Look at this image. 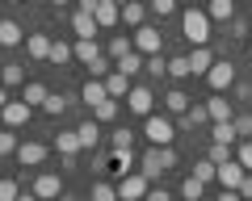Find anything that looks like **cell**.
I'll return each mask as SVG.
<instances>
[{
    "label": "cell",
    "instance_id": "obj_39",
    "mask_svg": "<svg viewBox=\"0 0 252 201\" xmlns=\"http://www.w3.org/2000/svg\"><path fill=\"white\" fill-rule=\"evenodd\" d=\"M147 9H152L156 17H172V13H177V0H147Z\"/></svg>",
    "mask_w": 252,
    "mask_h": 201
},
{
    "label": "cell",
    "instance_id": "obj_1",
    "mask_svg": "<svg viewBox=\"0 0 252 201\" xmlns=\"http://www.w3.org/2000/svg\"><path fill=\"white\" fill-rule=\"evenodd\" d=\"M168 168H177V151H172V143H152L143 151V159H139V172H143L147 180H156V176L168 172Z\"/></svg>",
    "mask_w": 252,
    "mask_h": 201
},
{
    "label": "cell",
    "instance_id": "obj_29",
    "mask_svg": "<svg viewBox=\"0 0 252 201\" xmlns=\"http://www.w3.org/2000/svg\"><path fill=\"white\" fill-rule=\"evenodd\" d=\"M210 21H231L235 17V4H231V0H210Z\"/></svg>",
    "mask_w": 252,
    "mask_h": 201
},
{
    "label": "cell",
    "instance_id": "obj_44",
    "mask_svg": "<svg viewBox=\"0 0 252 201\" xmlns=\"http://www.w3.org/2000/svg\"><path fill=\"white\" fill-rule=\"evenodd\" d=\"M93 197H97V201H114L118 197V184H93Z\"/></svg>",
    "mask_w": 252,
    "mask_h": 201
},
{
    "label": "cell",
    "instance_id": "obj_36",
    "mask_svg": "<svg viewBox=\"0 0 252 201\" xmlns=\"http://www.w3.org/2000/svg\"><path fill=\"white\" fill-rule=\"evenodd\" d=\"M168 75H172V80H185V75H193V72H189V55L168 59Z\"/></svg>",
    "mask_w": 252,
    "mask_h": 201
},
{
    "label": "cell",
    "instance_id": "obj_15",
    "mask_svg": "<svg viewBox=\"0 0 252 201\" xmlns=\"http://www.w3.org/2000/svg\"><path fill=\"white\" fill-rule=\"evenodd\" d=\"M59 193H63V180L55 172H42L34 180V197H59Z\"/></svg>",
    "mask_w": 252,
    "mask_h": 201
},
{
    "label": "cell",
    "instance_id": "obj_27",
    "mask_svg": "<svg viewBox=\"0 0 252 201\" xmlns=\"http://www.w3.org/2000/svg\"><path fill=\"white\" fill-rule=\"evenodd\" d=\"M164 109H168V113H177V118H181V113L189 109V97H185L181 88H168V92H164Z\"/></svg>",
    "mask_w": 252,
    "mask_h": 201
},
{
    "label": "cell",
    "instance_id": "obj_34",
    "mask_svg": "<svg viewBox=\"0 0 252 201\" xmlns=\"http://www.w3.org/2000/svg\"><path fill=\"white\" fill-rule=\"evenodd\" d=\"M126 50H135V42H130L126 34H114V38H109V59H122Z\"/></svg>",
    "mask_w": 252,
    "mask_h": 201
},
{
    "label": "cell",
    "instance_id": "obj_30",
    "mask_svg": "<svg viewBox=\"0 0 252 201\" xmlns=\"http://www.w3.org/2000/svg\"><path fill=\"white\" fill-rule=\"evenodd\" d=\"M93 118H97V122H114V118H118V100H114V97L97 100V105H93Z\"/></svg>",
    "mask_w": 252,
    "mask_h": 201
},
{
    "label": "cell",
    "instance_id": "obj_13",
    "mask_svg": "<svg viewBox=\"0 0 252 201\" xmlns=\"http://www.w3.org/2000/svg\"><path fill=\"white\" fill-rule=\"evenodd\" d=\"M210 63H215V50H210L206 42L189 50V72H193V75H206V72H210Z\"/></svg>",
    "mask_w": 252,
    "mask_h": 201
},
{
    "label": "cell",
    "instance_id": "obj_38",
    "mask_svg": "<svg viewBox=\"0 0 252 201\" xmlns=\"http://www.w3.org/2000/svg\"><path fill=\"white\" fill-rule=\"evenodd\" d=\"M42 109H46V113H51V118H59V113H63V109H67V97H59V92H51V97H46V100H42Z\"/></svg>",
    "mask_w": 252,
    "mask_h": 201
},
{
    "label": "cell",
    "instance_id": "obj_20",
    "mask_svg": "<svg viewBox=\"0 0 252 201\" xmlns=\"http://www.w3.org/2000/svg\"><path fill=\"white\" fill-rule=\"evenodd\" d=\"M72 29H76L80 38H97V34H101L97 17H93V13H80V9H76V17H72Z\"/></svg>",
    "mask_w": 252,
    "mask_h": 201
},
{
    "label": "cell",
    "instance_id": "obj_28",
    "mask_svg": "<svg viewBox=\"0 0 252 201\" xmlns=\"http://www.w3.org/2000/svg\"><path fill=\"white\" fill-rule=\"evenodd\" d=\"M0 84H4V88H17V84H26L21 63H4V67H0Z\"/></svg>",
    "mask_w": 252,
    "mask_h": 201
},
{
    "label": "cell",
    "instance_id": "obj_49",
    "mask_svg": "<svg viewBox=\"0 0 252 201\" xmlns=\"http://www.w3.org/2000/svg\"><path fill=\"white\" fill-rule=\"evenodd\" d=\"M240 197H252V172H244V180H240Z\"/></svg>",
    "mask_w": 252,
    "mask_h": 201
},
{
    "label": "cell",
    "instance_id": "obj_37",
    "mask_svg": "<svg viewBox=\"0 0 252 201\" xmlns=\"http://www.w3.org/2000/svg\"><path fill=\"white\" fill-rule=\"evenodd\" d=\"M46 97H51V92H46V84H38V80L26 84V100H30V105H42Z\"/></svg>",
    "mask_w": 252,
    "mask_h": 201
},
{
    "label": "cell",
    "instance_id": "obj_21",
    "mask_svg": "<svg viewBox=\"0 0 252 201\" xmlns=\"http://www.w3.org/2000/svg\"><path fill=\"white\" fill-rule=\"evenodd\" d=\"M114 67H118V72H126L130 80H135V75L143 72V55H139V50H126L122 59H114Z\"/></svg>",
    "mask_w": 252,
    "mask_h": 201
},
{
    "label": "cell",
    "instance_id": "obj_35",
    "mask_svg": "<svg viewBox=\"0 0 252 201\" xmlns=\"http://www.w3.org/2000/svg\"><path fill=\"white\" fill-rule=\"evenodd\" d=\"M143 67L156 75V80H160V75H168V59H164L160 50H156V55H147V59H143Z\"/></svg>",
    "mask_w": 252,
    "mask_h": 201
},
{
    "label": "cell",
    "instance_id": "obj_10",
    "mask_svg": "<svg viewBox=\"0 0 252 201\" xmlns=\"http://www.w3.org/2000/svg\"><path fill=\"white\" fill-rule=\"evenodd\" d=\"M130 42H135V50H139V55H156L164 38H160V29H156V25H139Z\"/></svg>",
    "mask_w": 252,
    "mask_h": 201
},
{
    "label": "cell",
    "instance_id": "obj_52",
    "mask_svg": "<svg viewBox=\"0 0 252 201\" xmlns=\"http://www.w3.org/2000/svg\"><path fill=\"white\" fill-rule=\"evenodd\" d=\"M51 4H55V9H63V4H72V0H51Z\"/></svg>",
    "mask_w": 252,
    "mask_h": 201
},
{
    "label": "cell",
    "instance_id": "obj_24",
    "mask_svg": "<svg viewBox=\"0 0 252 201\" xmlns=\"http://www.w3.org/2000/svg\"><path fill=\"white\" fill-rule=\"evenodd\" d=\"M130 168H135V151H130V147H114V168H109V172L126 176Z\"/></svg>",
    "mask_w": 252,
    "mask_h": 201
},
{
    "label": "cell",
    "instance_id": "obj_31",
    "mask_svg": "<svg viewBox=\"0 0 252 201\" xmlns=\"http://www.w3.org/2000/svg\"><path fill=\"white\" fill-rule=\"evenodd\" d=\"M210 138H215V143H235V138H240V130H235V122H215Z\"/></svg>",
    "mask_w": 252,
    "mask_h": 201
},
{
    "label": "cell",
    "instance_id": "obj_12",
    "mask_svg": "<svg viewBox=\"0 0 252 201\" xmlns=\"http://www.w3.org/2000/svg\"><path fill=\"white\" fill-rule=\"evenodd\" d=\"M13 155H17L21 168H38V164L46 159V147H42V143H17V151H13Z\"/></svg>",
    "mask_w": 252,
    "mask_h": 201
},
{
    "label": "cell",
    "instance_id": "obj_43",
    "mask_svg": "<svg viewBox=\"0 0 252 201\" xmlns=\"http://www.w3.org/2000/svg\"><path fill=\"white\" fill-rule=\"evenodd\" d=\"M210 159H215V164L231 159V143H210Z\"/></svg>",
    "mask_w": 252,
    "mask_h": 201
},
{
    "label": "cell",
    "instance_id": "obj_48",
    "mask_svg": "<svg viewBox=\"0 0 252 201\" xmlns=\"http://www.w3.org/2000/svg\"><path fill=\"white\" fill-rule=\"evenodd\" d=\"M130 138H135L130 130H114V147H130Z\"/></svg>",
    "mask_w": 252,
    "mask_h": 201
},
{
    "label": "cell",
    "instance_id": "obj_7",
    "mask_svg": "<svg viewBox=\"0 0 252 201\" xmlns=\"http://www.w3.org/2000/svg\"><path fill=\"white\" fill-rule=\"evenodd\" d=\"M55 151H59L63 168H76V151H84V147H80V134H76V130H63V134H55Z\"/></svg>",
    "mask_w": 252,
    "mask_h": 201
},
{
    "label": "cell",
    "instance_id": "obj_22",
    "mask_svg": "<svg viewBox=\"0 0 252 201\" xmlns=\"http://www.w3.org/2000/svg\"><path fill=\"white\" fill-rule=\"evenodd\" d=\"M202 122H210L206 105H193V109H185V113H181V122H177V126H181V130H198Z\"/></svg>",
    "mask_w": 252,
    "mask_h": 201
},
{
    "label": "cell",
    "instance_id": "obj_4",
    "mask_svg": "<svg viewBox=\"0 0 252 201\" xmlns=\"http://www.w3.org/2000/svg\"><path fill=\"white\" fill-rule=\"evenodd\" d=\"M143 134H147V143H172V138H177V126H172L168 118H160V113H147Z\"/></svg>",
    "mask_w": 252,
    "mask_h": 201
},
{
    "label": "cell",
    "instance_id": "obj_25",
    "mask_svg": "<svg viewBox=\"0 0 252 201\" xmlns=\"http://www.w3.org/2000/svg\"><path fill=\"white\" fill-rule=\"evenodd\" d=\"M72 55L80 59V63H93V59L101 55V46H97V38H80V42L72 46Z\"/></svg>",
    "mask_w": 252,
    "mask_h": 201
},
{
    "label": "cell",
    "instance_id": "obj_2",
    "mask_svg": "<svg viewBox=\"0 0 252 201\" xmlns=\"http://www.w3.org/2000/svg\"><path fill=\"white\" fill-rule=\"evenodd\" d=\"M181 34H185L193 46L210 42V13L206 9H185L181 13Z\"/></svg>",
    "mask_w": 252,
    "mask_h": 201
},
{
    "label": "cell",
    "instance_id": "obj_8",
    "mask_svg": "<svg viewBox=\"0 0 252 201\" xmlns=\"http://www.w3.org/2000/svg\"><path fill=\"white\" fill-rule=\"evenodd\" d=\"M206 80H210V88H215V92H227V88L235 84V67L227 63V59H215L210 72H206Z\"/></svg>",
    "mask_w": 252,
    "mask_h": 201
},
{
    "label": "cell",
    "instance_id": "obj_42",
    "mask_svg": "<svg viewBox=\"0 0 252 201\" xmlns=\"http://www.w3.org/2000/svg\"><path fill=\"white\" fill-rule=\"evenodd\" d=\"M21 197V180H0V201H13Z\"/></svg>",
    "mask_w": 252,
    "mask_h": 201
},
{
    "label": "cell",
    "instance_id": "obj_18",
    "mask_svg": "<svg viewBox=\"0 0 252 201\" xmlns=\"http://www.w3.org/2000/svg\"><path fill=\"white\" fill-rule=\"evenodd\" d=\"M206 113H210V122H231V100H227L223 92H215V97L206 100Z\"/></svg>",
    "mask_w": 252,
    "mask_h": 201
},
{
    "label": "cell",
    "instance_id": "obj_3",
    "mask_svg": "<svg viewBox=\"0 0 252 201\" xmlns=\"http://www.w3.org/2000/svg\"><path fill=\"white\" fill-rule=\"evenodd\" d=\"M147 189H152V180H147L143 172H126L122 180H118V197H122V201H139V197H147Z\"/></svg>",
    "mask_w": 252,
    "mask_h": 201
},
{
    "label": "cell",
    "instance_id": "obj_14",
    "mask_svg": "<svg viewBox=\"0 0 252 201\" xmlns=\"http://www.w3.org/2000/svg\"><path fill=\"white\" fill-rule=\"evenodd\" d=\"M105 92H109V97H126V92H130V75H126V72H118V67H109V75H105Z\"/></svg>",
    "mask_w": 252,
    "mask_h": 201
},
{
    "label": "cell",
    "instance_id": "obj_16",
    "mask_svg": "<svg viewBox=\"0 0 252 201\" xmlns=\"http://www.w3.org/2000/svg\"><path fill=\"white\" fill-rule=\"evenodd\" d=\"M76 134H80V147H84V151H93V147L101 143V122H97V118L80 122V126H76Z\"/></svg>",
    "mask_w": 252,
    "mask_h": 201
},
{
    "label": "cell",
    "instance_id": "obj_51",
    "mask_svg": "<svg viewBox=\"0 0 252 201\" xmlns=\"http://www.w3.org/2000/svg\"><path fill=\"white\" fill-rule=\"evenodd\" d=\"M4 100H9V92H4V84H0V109H4Z\"/></svg>",
    "mask_w": 252,
    "mask_h": 201
},
{
    "label": "cell",
    "instance_id": "obj_40",
    "mask_svg": "<svg viewBox=\"0 0 252 201\" xmlns=\"http://www.w3.org/2000/svg\"><path fill=\"white\" fill-rule=\"evenodd\" d=\"M13 151H17V134L9 126V130H0V155H13Z\"/></svg>",
    "mask_w": 252,
    "mask_h": 201
},
{
    "label": "cell",
    "instance_id": "obj_54",
    "mask_svg": "<svg viewBox=\"0 0 252 201\" xmlns=\"http://www.w3.org/2000/svg\"><path fill=\"white\" fill-rule=\"evenodd\" d=\"M0 50H4V42H0Z\"/></svg>",
    "mask_w": 252,
    "mask_h": 201
},
{
    "label": "cell",
    "instance_id": "obj_33",
    "mask_svg": "<svg viewBox=\"0 0 252 201\" xmlns=\"http://www.w3.org/2000/svg\"><path fill=\"white\" fill-rule=\"evenodd\" d=\"M46 59H51V63L55 67H63V63H72V46H67V42H51V55H46Z\"/></svg>",
    "mask_w": 252,
    "mask_h": 201
},
{
    "label": "cell",
    "instance_id": "obj_5",
    "mask_svg": "<svg viewBox=\"0 0 252 201\" xmlns=\"http://www.w3.org/2000/svg\"><path fill=\"white\" fill-rule=\"evenodd\" d=\"M126 109H130V113H139V118H147V113L156 109L152 88H143V84H130V92H126Z\"/></svg>",
    "mask_w": 252,
    "mask_h": 201
},
{
    "label": "cell",
    "instance_id": "obj_32",
    "mask_svg": "<svg viewBox=\"0 0 252 201\" xmlns=\"http://www.w3.org/2000/svg\"><path fill=\"white\" fill-rule=\"evenodd\" d=\"M202 193H206V180H198V176H185V180H181V197H189V201H198Z\"/></svg>",
    "mask_w": 252,
    "mask_h": 201
},
{
    "label": "cell",
    "instance_id": "obj_19",
    "mask_svg": "<svg viewBox=\"0 0 252 201\" xmlns=\"http://www.w3.org/2000/svg\"><path fill=\"white\" fill-rule=\"evenodd\" d=\"M105 97H109V92H105V80H101V75H93V80H89V84L80 88V100L89 105V109L97 105V100H105Z\"/></svg>",
    "mask_w": 252,
    "mask_h": 201
},
{
    "label": "cell",
    "instance_id": "obj_45",
    "mask_svg": "<svg viewBox=\"0 0 252 201\" xmlns=\"http://www.w3.org/2000/svg\"><path fill=\"white\" fill-rule=\"evenodd\" d=\"M235 159H240V164H244V168L252 172V138H244V143H240V151H235Z\"/></svg>",
    "mask_w": 252,
    "mask_h": 201
},
{
    "label": "cell",
    "instance_id": "obj_50",
    "mask_svg": "<svg viewBox=\"0 0 252 201\" xmlns=\"http://www.w3.org/2000/svg\"><path fill=\"white\" fill-rule=\"evenodd\" d=\"M97 9V0H80V13H93Z\"/></svg>",
    "mask_w": 252,
    "mask_h": 201
},
{
    "label": "cell",
    "instance_id": "obj_17",
    "mask_svg": "<svg viewBox=\"0 0 252 201\" xmlns=\"http://www.w3.org/2000/svg\"><path fill=\"white\" fill-rule=\"evenodd\" d=\"M143 17H147V4H143V0H126V4H122V25L139 29V25H143Z\"/></svg>",
    "mask_w": 252,
    "mask_h": 201
},
{
    "label": "cell",
    "instance_id": "obj_11",
    "mask_svg": "<svg viewBox=\"0 0 252 201\" xmlns=\"http://www.w3.org/2000/svg\"><path fill=\"white\" fill-rule=\"evenodd\" d=\"M93 17H97V25H101V29H114L118 21H122V4H118V0H97Z\"/></svg>",
    "mask_w": 252,
    "mask_h": 201
},
{
    "label": "cell",
    "instance_id": "obj_55",
    "mask_svg": "<svg viewBox=\"0 0 252 201\" xmlns=\"http://www.w3.org/2000/svg\"><path fill=\"white\" fill-rule=\"evenodd\" d=\"M143 4H147V0H143Z\"/></svg>",
    "mask_w": 252,
    "mask_h": 201
},
{
    "label": "cell",
    "instance_id": "obj_53",
    "mask_svg": "<svg viewBox=\"0 0 252 201\" xmlns=\"http://www.w3.org/2000/svg\"><path fill=\"white\" fill-rule=\"evenodd\" d=\"M248 55H252V42H248Z\"/></svg>",
    "mask_w": 252,
    "mask_h": 201
},
{
    "label": "cell",
    "instance_id": "obj_6",
    "mask_svg": "<svg viewBox=\"0 0 252 201\" xmlns=\"http://www.w3.org/2000/svg\"><path fill=\"white\" fill-rule=\"evenodd\" d=\"M30 113H34V105H30V100L26 97H21V100H4V109H0V118H4V126H13V130H17V126H26V122H30Z\"/></svg>",
    "mask_w": 252,
    "mask_h": 201
},
{
    "label": "cell",
    "instance_id": "obj_23",
    "mask_svg": "<svg viewBox=\"0 0 252 201\" xmlns=\"http://www.w3.org/2000/svg\"><path fill=\"white\" fill-rule=\"evenodd\" d=\"M26 55L30 59H46V55H51V38H46V34H30L26 38Z\"/></svg>",
    "mask_w": 252,
    "mask_h": 201
},
{
    "label": "cell",
    "instance_id": "obj_9",
    "mask_svg": "<svg viewBox=\"0 0 252 201\" xmlns=\"http://www.w3.org/2000/svg\"><path fill=\"white\" fill-rule=\"evenodd\" d=\"M244 172H248V168H244L240 159H223V164H215V180H223V189H240Z\"/></svg>",
    "mask_w": 252,
    "mask_h": 201
},
{
    "label": "cell",
    "instance_id": "obj_26",
    "mask_svg": "<svg viewBox=\"0 0 252 201\" xmlns=\"http://www.w3.org/2000/svg\"><path fill=\"white\" fill-rule=\"evenodd\" d=\"M0 42H4V46H21V42H26V34H21L17 21H9V17L0 21Z\"/></svg>",
    "mask_w": 252,
    "mask_h": 201
},
{
    "label": "cell",
    "instance_id": "obj_47",
    "mask_svg": "<svg viewBox=\"0 0 252 201\" xmlns=\"http://www.w3.org/2000/svg\"><path fill=\"white\" fill-rule=\"evenodd\" d=\"M231 38H248V21L244 17H231Z\"/></svg>",
    "mask_w": 252,
    "mask_h": 201
},
{
    "label": "cell",
    "instance_id": "obj_41",
    "mask_svg": "<svg viewBox=\"0 0 252 201\" xmlns=\"http://www.w3.org/2000/svg\"><path fill=\"white\" fill-rule=\"evenodd\" d=\"M193 176H198V180H215V159H202V164H193Z\"/></svg>",
    "mask_w": 252,
    "mask_h": 201
},
{
    "label": "cell",
    "instance_id": "obj_46",
    "mask_svg": "<svg viewBox=\"0 0 252 201\" xmlns=\"http://www.w3.org/2000/svg\"><path fill=\"white\" fill-rule=\"evenodd\" d=\"M231 122H235L240 134H252V113H240V118H231Z\"/></svg>",
    "mask_w": 252,
    "mask_h": 201
}]
</instances>
